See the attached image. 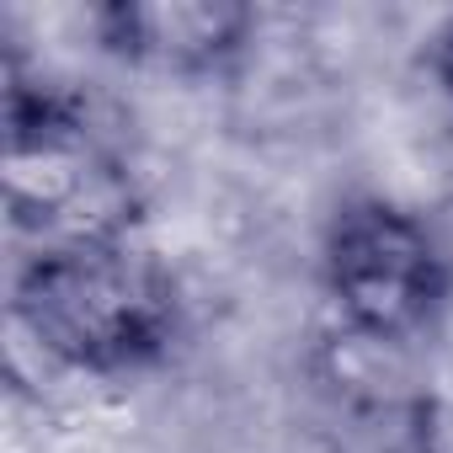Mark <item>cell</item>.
Instances as JSON below:
<instances>
[{"label": "cell", "mask_w": 453, "mask_h": 453, "mask_svg": "<svg viewBox=\"0 0 453 453\" xmlns=\"http://www.w3.org/2000/svg\"><path fill=\"white\" fill-rule=\"evenodd\" d=\"M432 70H437V81H442V91L453 96V22L432 38Z\"/></svg>", "instance_id": "cell-6"}, {"label": "cell", "mask_w": 453, "mask_h": 453, "mask_svg": "<svg viewBox=\"0 0 453 453\" xmlns=\"http://www.w3.org/2000/svg\"><path fill=\"white\" fill-rule=\"evenodd\" d=\"M96 27L102 43L134 65L203 75L246 43L251 12L230 0H118L96 12Z\"/></svg>", "instance_id": "cell-4"}, {"label": "cell", "mask_w": 453, "mask_h": 453, "mask_svg": "<svg viewBox=\"0 0 453 453\" xmlns=\"http://www.w3.org/2000/svg\"><path fill=\"white\" fill-rule=\"evenodd\" d=\"M326 283L357 336L411 342L448 299V257L416 213L363 197L331 219Z\"/></svg>", "instance_id": "cell-3"}, {"label": "cell", "mask_w": 453, "mask_h": 453, "mask_svg": "<svg viewBox=\"0 0 453 453\" xmlns=\"http://www.w3.org/2000/svg\"><path fill=\"white\" fill-rule=\"evenodd\" d=\"M12 315L49 357L86 373H123L165 352L176 288L128 241L54 246L22 262Z\"/></svg>", "instance_id": "cell-1"}, {"label": "cell", "mask_w": 453, "mask_h": 453, "mask_svg": "<svg viewBox=\"0 0 453 453\" xmlns=\"http://www.w3.org/2000/svg\"><path fill=\"white\" fill-rule=\"evenodd\" d=\"M411 448L416 453H453V373H442L411 411Z\"/></svg>", "instance_id": "cell-5"}, {"label": "cell", "mask_w": 453, "mask_h": 453, "mask_svg": "<svg viewBox=\"0 0 453 453\" xmlns=\"http://www.w3.org/2000/svg\"><path fill=\"white\" fill-rule=\"evenodd\" d=\"M6 213L38 251L128 241L134 187L91 123L54 91L6 70Z\"/></svg>", "instance_id": "cell-2"}]
</instances>
